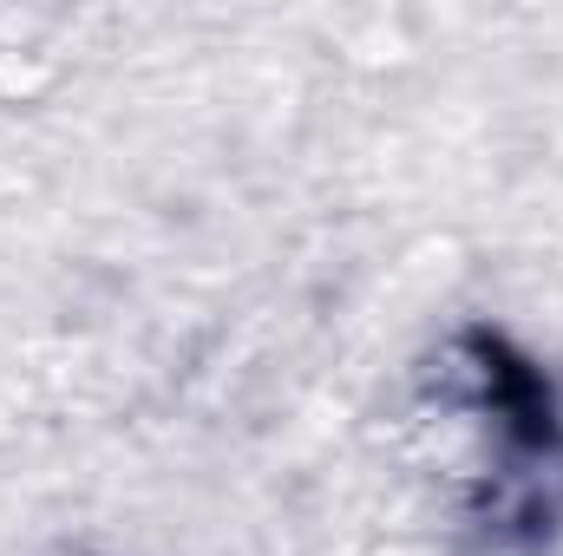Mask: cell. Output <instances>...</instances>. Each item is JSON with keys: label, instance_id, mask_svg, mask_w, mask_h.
<instances>
[{"label": "cell", "instance_id": "6da1fadb", "mask_svg": "<svg viewBox=\"0 0 563 556\" xmlns=\"http://www.w3.org/2000/svg\"><path fill=\"white\" fill-rule=\"evenodd\" d=\"M439 400L472 419V537L498 556L551 551L563 537V393L551 367L498 327H459L439 354Z\"/></svg>", "mask_w": 563, "mask_h": 556}]
</instances>
